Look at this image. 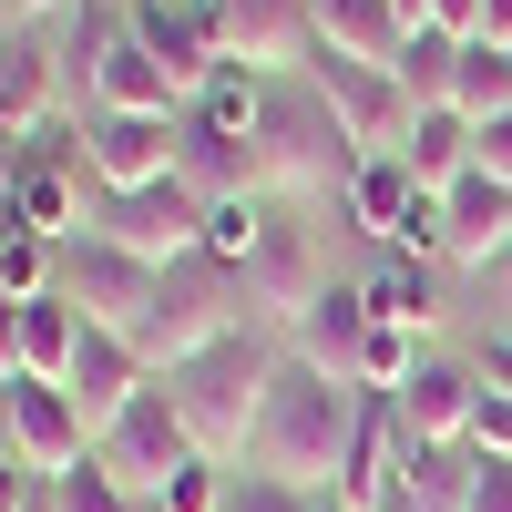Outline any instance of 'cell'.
Returning a JSON list of instances; mask_svg holds the SVG:
<instances>
[{
    "label": "cell",
    "instance_id": "obj_1",
    "mask_svg": "<svg viewBox=\"0 0 512 512\" xmlns=\"http://www.w3.org/2000/svg\"><path fill=\"white\" fill-rule=\"evenodd\" d=\"M349 441H359V390H349V379H328V369H308V359H287L277 390H267V410H256L246 472L297 482V492H328L338 461H349Z\"/></svg>",
    "mask_w": 512,
    "mask_h": 512
},
{
    "label": "cell",
    "instance_id": "obj_2",
    "mask_svg": "<svg viewBox=\"0 0 512 512\" xmlns=\"http://www.w3.org/2000/svg\"><path fill=\"white\" fill-rule=\"evenodd\" d=\"M277 369H287V349H277V338L236 328V338H216V349H205V359H185L175 379H164L205 461H246V441H256V410H267Z\"/></svg>",
    "mask_w": 512,
    "mask_h": 512
},
{
    "label": "cell",
    "instance_id": "obj_3",
    "mask_svg": "<svg viewBox=\"0 0 512 512\" xmlns=\"http://www.w3.org/2000/svg\"><path fill=\"white\" fill-rule=\"evenodd\" d=\"M359 154L349 134H338V113L318 103V82H267V123H256V185H267V205H318V195H349Z\"/></svg>",
    "mask_w": 512,
    "mask_h": 512
},
{
    "label": "cell",
    "instance_id": "obj_4",
    "mask_svg": "<svg viewBox=\"0 0 512 512\" xmlns=\"http://www.w3.org/2000/svg\"><path fill=\"white\" fill-rule=\"evenodd\" d=\"M256 308H246V277H226L216 256H185V267H164V297H154V318H144V369L154 379H175L185 359H205L216 338H236Z\"/></svg>",
    "mask_w": 512,
    "mask_h": 512
},
{
    "label": "cell",
    "instance_id": "obj_5",
    "mask_svg": "<svg viewBox=\"0 0 512 512\" xmlns=\"http://www.w3.org/2000/svg\"><path fill=\"white\" fill-rule=\"evenodd\" d=\"M93 236L123 246V256H144V267H185V256H205V195L185 175L134 185V195H103L93 205Z\"/></svg>",
    "mask_w": 512,
    "mask_h": 512
},
{
    "label": "cell",
    "instance_id": "obj_6",
    "mask_svg": "<svg viewBox=\"0 0 512 512\" xmlns=\"http://www.w3.org/2000/svg\"><path fill=\"white\" fill-rule=\"evenodd\" d=\"M62 297L82 308V328L144 338L154 297H164V267H144V256H123V246H103V236H72V246H62Z\"/></svg>",
    "mask_w": 512,
    "mask_h": 512
},
{
    "label": "cell",
    "instance_id": "obj_7",
    "mask_svg": "<svg viewBox=\"0 0 512 512\" xmlns=\"http://www.w3.org/2000/svg\"><path fill=\"white\" fill-rule=\"evenodd\" d=\"M308 82H318V103L338 113V134H349V154L359 164H379V154H400L410 144V93H400V72H379V62H338V52H318L308 62Z\"/></svg>",
    "mask_w": 512,
    "mask_h": 512
},
{
    "label": "cell",
    "instance_id": "obj_8",
    "mask_svg": "<svg viewBox=\"0 0 512 512\" xmlns=\"http://www.w3.org/2000/svg\"><path fill=\"white\" fill-rule=\"evenodd\" d=\"M93 461H103V472H113L123 492H134V502H154V492H164V482H175L185 461H195V431H185L175 390L154 379V390H144V400H134V410H123L113 431L93 441Z\"/></svg>",
    "mask_w": 512,
    "mask_h": 512
},
{
    "label": "cell",
    "instance_id": "obj_9",
    "mask_svg": "<svg viewBox=\"0 0 512 512\" xmlns=\"http://www.w3.org/2000/svg\"><path fill=\"white\" fill-rule=\"evenodd\" d=\"M216 31H226V72L256 82H297L318 62V0H216Z\"/></svg>",
    "mask_w": 512,
    "mask_h": 512
},
{
    "label": "cell",
    "instance_id": "obj_10",
    "mask_svg": "<svg viewBox=\"0 0 512 512\" xmlns=\"http://www.w3.org/2000/svg\"><path fill=\"white\" fill-rule=\"evenodd\" d=\"M123 21H134V41H144V52H154L164 72H175V93H185V103H195L205 82L226 72V31H216V0H134Z\"/></svg>",
    "mask_w": 512,
    "mask_h": 512
},
{
    "label": "cell",
    "instance_id": "obj_11",
    "mask_svg": "<svg viewBox=\"0 0 512 512\" xmlns=\"http://www.w3.org/2000/svg\"><path fill=\"white\" fill-rule=\"evenodd\" d=\"M175 144H185V123H164V113H93V123H82V154H93L103 195L164 185V175H175Z\"/></svg>",
    "mask_w": 512,
    "mask_h": 512
},
{
    "label": "cell",
    "instance_id": "obj_12",
    "mask_svg": "<svg viewBox=\"0 0 512 512\" xmlns=\"http://www.w3.org/2000/svg\"><path fill=\"white\" fill-rule=\"evenodd\" d=\"M62 390H72V410L93 420V441H103L113 420H123V410H134V400L154 390V369H144V349H134V338L82 328V349H72V379H62Z\"/></svg>",
    "mask_w": 512,
    "mask_h": 512
},
{
    "label": "cell",
    "instance_id": "obj_13",
    "mask_svg": "<svg viewBox=\"0 0 512 512\" xmlns=\"http://www.w3.org/2000/svg\"><path fill=\"white\" fill-rule=\"evenodd\" d=\"M11 451H21V472H72V461H93V420L72 410V390H41V379H21L11 390Z\"/></svg>",
    "mask_w": 512,
    "mask_h": 512
},
{
    "label": "cell",
    "instance_id": "obj_14",
    "mask_svg": "<svg viewBox=\"0 0 512 512\" xmlns=\"http://www.w3.org/2000/svg\"><path fill=\"white\" fill-rule=\"evenodd\" d=\"M472 410H482V369L420 359L400 390V431H410V451H441V441H472Z\"/></svg>",
    "mask_w": 512,
    "mask_h": 512
},
{
    "label": "cell",
    "instance_id": "obj_15",
    "mask_svg": "<svg viewBox=\"0 0 512 512\" xmlns=\"http://www.w3.org/2000/svg\"><path fill=\"white\" fill-rule=\"evenodd\" d=\"M328 297V267H318V246H308V226H267V246L246 256V308H267V318H308Z\"/></svg>",
    "mask_w": 512,
    "mask_h": 512
},
{
    "label": "cell",
    "instance_id": "obj_16",
    "mask_svg": "<svg viewBox=\"0 0 512 512\" xmlns=\"http://www.w3.org/2000/svg\"><path fill=\"white\" fill-rule=\"evenodd\" d=\"M93 113H164V123H185V93H175V72H164L144 41H134V21H123L103 52H93Z\"/></svg>",
    "mask_w": 512,
    "mask_h": 512
},
{
    "label": "cell",
    "instance_id": "obj_17",
    "mask_svg": "<svg viewBox=\"0 0 512 512\" xmlns=\"http://www.w3.org/2000/svg\"><path fill=\"white\" fill-rule=\"evenodd\" d=\"M441 205H451V246H441V267H472V277H482L492 256H512V185H502V175H482V164H472V175H461Z\"/></svg>",
    "mask_w": 512,
    "mask_h": 512
},
{
    "label": "cell",
    "instance_id": "obj_18",
    "mask_svg": "<svg viewBox=\"0 0 512 512\" xmlns=\"http://www.w3.org/2000/svg\"><path fill=\"white\" fill-rule=\"evenodd\" d=\"M369 328H379L369 297H359V287H328L318 308L287 328V359H308V369H328V379H349V390H359V349H369Z\"/></svg>",
    "mask_w": 512,
    "mask_h": 512
},
{
    "label": "cell",
    "instance_id": "obj_19",
    "mask_svg": "<svg viewBox=\"0 0 512 512\" xmlns=\"http://www.w3.org/2000/svg\"><path fill=\"white\" fill-rule=\"evenodd\" d=\"M52 103H62V52H41V41H0V134L41 144V134H52Z\"/></svg>",
    "mask_w": 512,
    "mask_h": 512
},
{
    "label": "cell",
    "instance_id": "obj_20",
    "mask_svg": "<svg viewBox=\"0 0 512 512\" xmlns=\"http://www.w3.org/2000/svg\"><path fill=\"white\" fill-rule=\"evenodd\" d=\"M318 52H338V62H379V72H400V52H410V31H400V11H390V0H318Z\"/></svg>",
    "mask_w": 512,
    "mask_h": 512
},
{
    "label": "cell",
    "instance_id": "obj_21",
    "mask_svg": "<svg viewBox=\"0 0 512 512\" xmlns=\"http://www.w3.org/2000/svg\"><path fill=\"white\" fill-rule=\"evenodd\" d=\"M420 195H431V185H410V164L379 154V164H359V175H349V195H338V205H349V226H359L369 246H400V226L420 216Z\"/></svg>",
    "mask_w": 512,
    "mask_h": 512
},
{
    "label": "cell",
    "instance_id": "obj_22",
    "mask_svg": "<svg viewBox=\"0 0 512 512\" xmlns=\"http://www.w3.org/2000/svg\"><path fill=\"white\" fill-rule=\"evenodd\" d=\"M175 175H185L205 205L267 195V185H256V144H236V134H205V123H185V144H175Z\"/></svg>",
    "mask_w": 512,
    "mask_h": 512
},
{
    "label": "cell",
    "instance_id": "obj_23",
    "mask_svg": "<svg viewBox=\"0 0 512 512\" xmlns=\"http://www.w3.org/2000/svg\"><path fill=\"white\" fill-rule=\"evenodd\" d=\"M359 297H369V318H379V328H410V338H431V328L451 318L441 277H431V267H410V256H390L379 277H359Z\"/></svg>",
    "mask_w": 512,
    "mask_h": 512
},
{
    "label": "cell",
    "instance_id": "obj_24",
    "mask_svg": "<svg viewBox=\"0 0 512 512\" xmlns=\"http://www.w3.org/2000/svg\"><path fill=\"white\" fill-rule=\"evenodd\" d=\"M472 482H482V451H472V441L410 451V461H400V512H472Z\"/></svg>",
    "mask_w": 512,
    "mask_h": 512
},
{
    "label": "cell",
    "instance_id": "obj_25",
    "mask_svg": "<svg viewBox=\"0 0 512 512\" xmlns=\"http://www.w3.org/2000/svg\"><path fill=\"white\" fill-rule=\"evenodd\" d=\"M72 349H82V308L52 287V297H31L21 308V379H41V390H62L72 379Z\"/></svg>",
    "mask_w": 512,
    "mask_h": 512
},
{
    "label": "cell",
    "instance_id": "obj_26",
    "mask_svg": "<svg viewBox=\"0 0 512 512\" xmlns=\"http://www.w3.org/2000/svg\"><path fill=\"white\" fill-rule=\"evenodd\" d=\"M400 164H410V185L451 195L461 175H472V123H461L451 103H441V113H420V123H410V144H400Z\"/></svg>",
    "mask_w": 512,
    "mask_h": 512
},
{
    "label": "cell",
    "instance_id": "obj_27",
    "mask_svg": "<svg viewBox=\"0 0 512 512\" xmlns=\"http://www.w3.org/2000/svg\"><path fill=\"white\" fill-rule=\"evenodd\" d=\"M185 123H205V134H236V144H256V123H267V82L256 72H216L205 93L185 103Z\"/></svg>",
    "mask_w": 512,
    "mask_h": 512
},
{
    "label": "cell",
    "instance_id": "obj_28",
    "mask_svg": "<svg viewBox=\"0 0 512 512\" xmlns=\"http://www.w3.org/2000/svg\"><path fill=\"white\" fill-rule=\"evenodd\" d=\"M451 113H461V123H502V113H512V52H492V41H461Z\"/></svg>",
    "mask_w": 512,
    "mask_h": 512
},
{
    "label": "cell",
    "instance_id": "obj_29",
    "mask_svg": "<svg viewBox=\"0 0 512 512\" xmlns=\"http://www.w3.org/2000/svg\"><path fill=\"white\" fill-rule=\"evenodd\" d=\"M451 82H461V41H451V31H410V52H400V93H410V113H441Z\"/></svg>",
    "mask_w": 512,
    "mask_h": 512
},
{
    "label": "cell",
    "instance_id": "obj_30",
    "mask_svg": "<svg viewBox=\"0 0 512 512\" xmlns=\"http://www.w3.org/2000/svg\"><path fill=\"white\" fill-rule=\"evenodd\" d=\"M52 287H62V246H41V236H21L11 216H0V297L31 308V297H52Z\"/></svg>",
    "mask_w": 512,
    "mask_h": 512
},
{
    "label": "cell",
    "instance_id": "obj_31",
    "mask_svg": "<svg viewBox=\"0 0 512 512\" xmlns=\"http://www.w3.org/2000/svg\"><path fill=\"white\" fill-rule=\"evenodd\" d=\"M267 226H277V216H267V195H236V205H205V256H216L226 277H246V256L267 246Z\"/></svg>",
    "mask_w": 512,
    "mask_h": 512
},
{
    "label": "cell",
    "instance_id": "obj_32",
    "mask_svg": "<svg viewBox=\"0 0 512 512\" xmlns=\"http://www.w3.org/2000/svg\"><path fill=\"white\" fill-rule=\"evenodd\" d=\"M41 512H144V502L123 492L103 461H72V472H52V482H41Z\"/></svg>",
    "mask_w": 512,
    "mask_h": 512
},
{
    "label": "cell",
    "instance_id": "obj_33",
    "mask_svg": "<svg viewBox=\"0 0 512 512\" xmlns=\"http://www.w3.org/2000/svg\"><path fill=\"white\" fill-rule=\"evenodd\" d=\"M226 502H236V482H226V461H205V451H195V461H185V472L164 482V492H154L144 512H226Z\"/></svg>",
    "mask_w": 512,
    "mask_h": 512
},
{
    "label": "cell",
    "instance_id": "obj_34",
    "mask_svg": "<svg viewBox=\"0 0 512 512\" xmlns=\"http://www.w3.org/2000/svg\"><path fill=\"white\" fill-rule=\"evenodd\" d=\"M226 512H318V492H297V482H267V472H246Z\"/></svg>",
    "mask_w": 512,
    "mask_h": 512
},
{
    "label": "cell",
    "instance_id": "obj_35",
    "mask_svg": "<svg viewBox=\"0 0 512 512\" xmlns=\"http://www.w3.org/2000/svg\"><path fill=\"white\" fill-rule=\"evenodd\" d=\"M472 451L482 461H512V400L502 390H482V410H472Z\"/></svg>",
    "mask_w": 512,
    "mask_h": 512
},
{
    "label": "cell",
    "instance_id": "obj_36",
    "mask_svg": "<svg viewBox=\"0 0 512 512\" xmlns=\"http://www.w3.org/2000/svg\"><path fill=\"white\" fill-rule=\"evenodd\" d=\"M472 164L512 185V113H502V123H472Z\"/></svg>",
    "mask_w": 512,
    "mask_h": 512
},
{
    "label": "cell",
    "instance_id": "obj_37",
    "mask_svg": "<svg viewBox=\"0 0 512 512\" xmlns=\"http://www.w3.org/2000/svg\"><path fill=\"white\" fill-rule=\"evenodd\" d=\"M0 512H41V472H21V461H0Z\"/></svg>",
    "mask_w": 512,
    "mask_h": 512
},
{
    "label": "cell",
    "instance_id": "obj_38",
    "mask_svg": "<svg viewBox=\"0 0 512 512\" xmlns=\"http://www.w3.org/2000/svg\"><path fill=\"white\" fill-rule=\"evenodd\" d=\"M472 512H512V461H482V482H472Z\"/></svg>",
    "mask_w": 512,
    "mask_h": 512
},
{
    "label": "cell",
    "instance_id": "obj_39",
    "mask_svg": "<svg viewBox=\"0 0 512 512\" xmlns=\"http://www.w3.org/2000/svg\"><path fill=\"white\" fill-rule=\"evenodd\" d=\"M431 31H451V41H472V31H482V0H431Z\"/></svg>",
    "mask_w": 512,
    "mask_h": 512
},
{
    "label": "cell",
    "instance_id": "obj_40",
    "mask_svg": "<svg viewBox=\"0 0 512 512\" xmlns=\"http://www.w3.org/2000/svg\"><path fill=\"white\" fill-rule=\"evenodd\" d=\"M11 379H21V308L0 297V390H11Z\"/></svg>",
    "mask_w": 512,
    "mask_h": 512
},
{
    "label": "cell",
    "instance_id": "obj_41",
    "mask_svg": "<svg viewBox=\"0 0 512 512\" xmlns=\"http://www.w3.org/2000/svg\"><path fill=\"white\" fill-rule=\"evenodd\" d=\"M472 287H482V308H502V318H512V256H492V267H482Z\"/></svg>",
    "mask_w": 512,
    "mask_h": 512
},
{
    "label": "cell",
    "instance_id": "obj_42",
    "mask_svg": "<svg viewBox=\"0 0 512 512\" xmlns=\"http://www.w3.org/2000/svg\"><path fill=\"white\" fill-rule=\"evenodd\" d=\"M472 41H492V52H512V0H482V31Z\"/></svg>",
    "mask_w": 512,
    "mask_h": 512
},
{
    "label": "cell",
    "instance_id": "obj_43",
    "mask_svg": "<svg viewBox=\"0 0 512 512\" xmlns=\"http://www.w3.org/2000/svg\"><path fill=\"white\" fill-rule=\"evenodd\" d=\"M482 390H502V400H512V338H492V349H482Z\"/></svg>",
    "mask_w": 512,
    "mask_h": 512
},
{
    "label": "cell",
    "instance_id": "obj_44",
    "mask_svg": "<svg viewBox=\"0 0 512 512\" xmlns=\"http://www.w3.org/2000/svg\"><path fill=\"white\" fill-rule=\"evenodd\" d=\"M41 11H62V0H0V21H41Z\"/></svg>",
    "mask_w": 512,
    "mask_h": 512
},
{
    "label": "cell",
    "instance_id": "obj_45",
    "mask_svg": "<svg viewBox=\"0 0 512 512\" xmlns=\"http://www.w3.org/2000/svg\"><path fill=\"white\" fill-rule=\"evenodd\" d=\"M390 11H400V31H431V0H390Z\"/></svg>",
    "mask_w": 512,
    "mask_h": 512
},
{
    "label": "cell",
    "instance_id": "obj_46",
    "mask_svg": "<svg viewBox=\"0 0 512 512\" xmlns=\"http://www.w3.org/2000/svg\"><path fill=\"white\" fill-rule=\"evenodd\" d=\"M11 390H21V379H11ZM11 390H0V461H21V451H11Z\"/></svg>",
    "mask_w": 512,
    "mask_h": 512
},
{
    "label": "cell",
    "instance_id": "obj_47",
    "mask_svg": "<svg viewBox=\"0 0 512 512\" xmlns=\"http://www.w3.org/2000/svg\"><path fill=\"white\" fill-rule=\"evenodd\" d=\"M318 512H338V502H328V492H318Z\"/></svg>",
    "mask_w": 512,
    "mask_h": 512
},
{
    "label": "cell",
    "instance_id": "obj_48",
    "mask_svg": "<svg viewBox=\"0 0 512 512\" xmlns=\"http://www.w3.org/2000/svg\"><path fill=\"white\" fill-rule=\"evenodd\" d=\"M0 216H11V205H0Z\"/></svg>",
    "mask_w": 512,
    "mask_h": 512
}]
</instances>
